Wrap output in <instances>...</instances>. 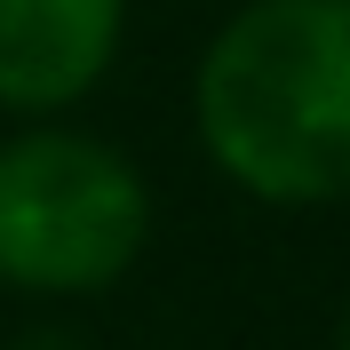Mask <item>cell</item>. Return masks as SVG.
<instances>
[{
    "instance_id": "cell-1",
    "label": "cell",
    "mask_w": 350,
    "mask_h": 350,
    "mask_svg": "<svg viewBox=\"0 0 350 350\" xmlns=\"http://www.w3.org/2000/svg\"><path fill=\"white\" fill-rule=\"evenodd\" d=\"M199 135L271 207L350 191V0H247L199 64Z\"/></svg>"
},
{
    "instance_id": "cell-4",
    "label": "cell",
    "mask_w": 350,
    "mask_h": 350,
    "mask_svg": "<svg viewBox=\"0 0 350 350\" xmlns=\"http://www.w3.org/2000/svg\"><path fill=\"white\" fill-rule=\"evenodd\" d=\"M342 350H350V319H342Z\"/></svg>"
},
{
    "instance_id": "cell-2",
    "label": "cell",
    "mask_w": 350,
    "mask_h": 350,
    "mask_svg": "<svg viewBox=\"0 0 350 350\" xmlns=\"http://www.w3.org/2000/svg\"><path fill=\"white\" fill-rule=\"evenodd\" d=\"M152 231L135 167L88 135H16L0 144V279L32 295L111 286Z\"/></svg>"
},
{
    "instance_id": "cell-3",
    "label": "cell",
    "mask_w": 350,
    "mask_h": 350,
    "mask_svg": "<svg viewBox=\"0 0 350 350\" xmlns=\"http://www.w3.org/2000/svg\"><path fill=\"white\" fill-rule=\"evenodd\" d=\"M120 0H0V104L56 111L104 80Z\"/></svg>"
}]
</instances>
